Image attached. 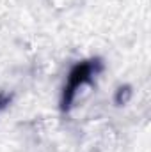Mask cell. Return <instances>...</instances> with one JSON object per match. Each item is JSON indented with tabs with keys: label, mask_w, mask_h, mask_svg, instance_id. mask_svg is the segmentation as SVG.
Masks as SVG:
<instances>
[{
	"label": "cell",
	"mask_w": 151,
	"mask_h": 152,
	"mask_svg": "<svg viewBox=\"0 0 151 152\" xmlns=\"http://www.w3.org/2000/svg\"><path fill=\"white\" fill-rule=\"evenodd\" d=\"M93 69H94V66H93L91 62H84V64H78V66L73 67V71L70 73V78H68L66 90H64V108L70 106V103H71V99H73V94H75L76 88H78L84 81H87V80L91 78Z\"/></svg>",
	"instance_id": "obj_1"
},
{
	"label": "cell",
	"mask_w": 151,
	"mask_h": 152,
	"mask_svg": "<svg viewBox=\"0 0 151 152\" xmlns=\"http://www.w3.org/2000/svg\"><path fill=\"white\" fill-rule=\"evenodd\" d=\"M7 103H9V97H7V96H2V97H0V108H4Z\"/></svg>",
	"instance_id": "obj_2"
}]
</instances>
